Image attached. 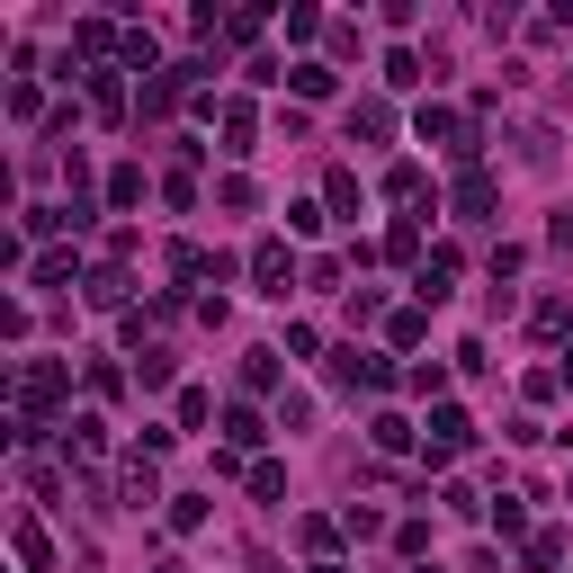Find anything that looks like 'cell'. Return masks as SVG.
<instances>
[{"label":"cell","instance_id":"cell-5","mask_svg":"<svg viewBox=\"0 0 573 573\" xmlns=\"http://www.w3.org/2000/svg\"><path fill=\"white\" fill-rule=\"evenodd\" d=\"M197 72H206V63H171V72H153V82H143V117H171V108L197 90Z\"/></svg>","mask_w":573,"mask_h":573},{"label":"cell","instance_id":"cell-14","mask_svg":"<svg viewBox=\"0 0 573 573\" xmlns=\"http://www.w3.org/2000/svg\"><path fill=\"white\" fill-rule=\"evenodd\" d=\"M82 296L99 305V314H126V269L108 260V269H90V286H82Z\"/></svg>","mask_w":573,"mask_h":573},{"label":"cell","instance_id":"cell-28","mask_svg":"<svg viewBox=\"0 0 573 573\" xmlns=\"http://www.w3.org/2000/svg\"><path fill=\"white\" fill-rule=\"evenodd\" d=\"M520 564H529V573H555V564H564V538H555V529H538V538H529V555H520Z\"/></svg>","mask_w":573,"mask_h":573},{"label":"cell","instance_id":"cell-18","mask_svg":"<svg viewBox=\"0 0 573 573\" xmlns=\"http://www.w3.org/2000/svg\"><path fill=\"white\" fill-rule=\"evenodd\" d=\"M171 278H225V260L197 251V242H171Z\"/></svg>","mask_w":573,"mask_h":573},{"label":"cell","instance_id":"cell-19","mask_svg":"<svg viewBox=\"0 0 573 573\" xmlns=\"http://www.w3.org/2000/svg\"><path fill=\"white\" fill-rule=\"evenodd\" d=\"M72 269H82V260H72V251H36V269H28V286H72Z\"/></svg>","mask_w":573,"mask_h":573},{"label":"cell","instance_id":"cell-6","mask_svg":"<svg viewBox=\"0 0 573 573\" xmlns=\"http://www.w3.org/2000/svg\"><path fill=\"white\" fill-rule=\"evenodd\" d=\"M286 278H296L286 242H278V234H269V242H251V286H260V296H286Z\"/></svg>","mask_w":573,"mask_h":573},{"label":"cell","instance_id":"cell-11","mask_svg":"<svg viewBox=\"0 0 573 573\" xmlns=\"http://www.w3.org/2000/svg\"><path fill=\"white\" fill-rule=\"evenodd\" d=\"M286 90H296V99H332L340 72H332V63H286Z\"/></svg>","mask_w":573,"mask_h":573},{"label":"cell","instance_id":"cell-4","mask_svg":"<svg viewBox=\"0 0 573 573\" xmlns=\"http://www.w3.org/2000/svg\"><path fill=\"white\" fill-rule=\"evenodd\" d=\"M475 448V421L457 412V403H430V466H448V457H466Z\"/></svg>","mask_w":573,"mask_h":573},{"label":"cell","instance_id":"cell-30","mask_svg":"<svg viewBox=\"0 0 573 573\" xmlns=\"http://www.w3.org/2000/svg\"><path fill=\"white\" fill-rule=\"evenodd\" d=\"M126 63H143V72H162V45H153V28H126V45H117Z\"/></svg>","mask_w":573,"mask_h":573},{"label":"cell","instance_id":"cell-31","mask_svg":"<svg viewBox=\"0 0 573 573\" xmlns=\"http://www.w3.org/2000/svg\"><path fill=\"white\" fill-rule=\"evenodd\" d=\"M54 234H72V215L63 206H28V242H54Z\"/></svg>","mask_w":573,"mask_h":573},{"label":"cell","instance_id":"cell-10","mask_svg":"<svg viewBox=\"0 0 573 573\" xmlns=\"http://www.w3.org/2000/svg\"><path fill=\"white\" fill-rule=\"evenodd\" d=\"M493 197H501V188H493V171H466V180H457V215H466V225H484Z\"/></svg>","mask_w":573,"mask_h":573},{"label":"cell","instance_id":"cell-7","mask_svg":"<svg viewBox=\"0 0 573 573\" xmlns=\"http://www.w3.org/2000/svg\"><path fill=\"white\" fill-rule=\"evenodd\" d=\"M448 286H457V251L440 242V251H430V260L412 269V296H421V305H448Z\"/></svg>","mask_w":573,"mask_h":573},{"label":"cell","instance_id":"cell-17","mask_svg":"<svg viewBox=\"0 0 573 573\" xmlns=\"http://www.w3.org/2000/svg\"><path fill=\"white\" fill-rule=\"evenodd\" d=\"M10 547H19V564H28V573H54V547H45V529H36V520H19V529H10Z\"/></svg>","mask_w":573,"mask_h":573},{"label":"cell","instance_id":"cell-39","mask_svg":"<svg viewBox=\"0 0 573 573\" xmlns=\"http://www.w3.org/2000/svg\"><path fill=\"white\" fill-rule=\"evenodd\" d=\"M314 421V394H278V430H305Z\"/></svg>","mask_w":573,"mask_h":573},{"label":"cell","instance_id":"cell-12","mask_svg":"<svg viewBox=\"0 0 573 573\" xmlns=\"http://www.w3.org/2000/svg\"><path fill=\"white\" fill-rule=\"evenodd\" d=\"M99 448H108V421H99V412L63 421V457H99Z\"/></svg>","mask_w":573,"mask_h":573},{"label":"cell","instance_id":"cell-21","mask_svg":"<svg viewBox=\"0 0 573 573\" xmlns=\"http://www.w3.org/2000/svg\"><path fill=\"white\" fill-rule=\"evenodd\" d=\"M421 332H430V305H403V314L386 323V340H394V349H421Z\"/></svg>","mask_w":573,"mask_h":573},{"label":"cell","instance_id":"cell-27","mask_svg":"<svg viewBox=\"0 0 573 573\" xmlns=\"http://www.w3.org/2000/svg\"><path fill=\"white\" fill-rule=\"evenodd\" d=\"M386 260H403V269H421V260H430V251H421V225H394V234H386Z\"/></svg>","mask_w":573,"mask_h":573},{"label":"cell","instance_id":"cell-33","mask_svg":"<svg viewBox=\"0 0 573 573\" xmlns=\"http://www.w3.org/2000/svg\"><path fill=\"white\" fill-rule=\"evenodd\" d=\"M323 197H332V215H358V171H332Z\"/></svg>","mask_w":573,"mask_h":573},{"label":"cell","instance_id":"cell-25","mask_svg":"<svg viewBox=\"0 0 573 573\" xmlns=\"http://www.w3.org/2000/svg\"><path fill=\"white\" fill-rule=\"evenodd\" d=\"M90 108L99 117H126V82H117V72H90Z\"/></svg>","mask_w":573,"mask_h":573},{"label":"cell","instance_id":"cell-8","mask_svg":"<svg viewBox=\"0 0 573 573\" xmlns=\"http://www.w3.org/2000/svg\"><path fill=\"white\" fill-rule=\"evenodd\" d=\"M215 126H225V153H234V162L251 153V134H260V117H251V99H225V108H215Z\"/></svg>","mask_w":573,"mask_h":573},{"label":"cell","instance_id":"cell-43","mask_svg":"<svg viewBox=\"0 0 573 573\" xmlns=\"http://www.w3.org/2000/svg\"><path fill=\"white\" fill-rule=\"evenodd\" d=\"M421 573H430V564H421Z\"/></svg>","mask_w":573,"mask_h":573},{"label":"cell","instance_id":"cell-13","mask_svg":"<svg viewBox=\"0 0 573 573\" xmlns=\"http://www.w3.org/2000/svg\"><path fill=\"white\" fill-rule=\"evenodd\" d=\"M153 501H171V493H162L153 457H134V466H126V511H153Z\"/></svg>","mask_w":573,"mask_h":573},{"label":"cell","instance_id":"cell-32","mask_svg":"<svg viewBox=\"0 0 573 573\" xmlns=\"http://www.w3.org/2000/svg\"><path fill=\"white\" fill-rule=\"evenodd\" d=\"M72 45H82V54H108V45H126L108 19H82V28H72Z\"/></svg>","mask_w":573,"mask_h":573},{"label":"cell","instance_id":"cell-35","mask_svg":"<svg viewBox=\"0 0 573 573\" xmlns=\"http://www.w3.org/2000/svg\"><path fill=\"white\" fill-rule=\"evenodd\" d=\"M0 108H10V117H19V126H28V117H36V108H45V90H36V82H10V99H0Z\"/></svg>","mask_w":573,"mask_h":573},{"label":"cell","instance_id":"cell-3","mask_svg":"<svg viewBox=\"0 0 573 573\" xmlns=\"http://www.w3.org/2000/svg\"><path fill=\"white\" fill-rule=\"evenodd\" d=\"M421 143H440V153H457V162L475 171V117H457V108H421Z\"/></svg>","mask_w":573,"mask_h":573},{"label":"cell","instance_id":"cell-2","mask_svg":"<svg viewBox=\"0 0 573 573\" xmlns=\"http://www.w3.org/2000/svg\"><path fill=\"white\" fill-rule=\"evenodd\" d=\"M332 386H349V394H386L394 386V358H377V349H332Z\"/></svg>","mask_w":573,"mask_h":573},{"label":"cell","instance_id":"cell-37","mask_svg":"<svg viewBox=\"0 0 573 573\" xmlns=\"http://www.w3.org/2000/svg\"><path fill=\"white\" fill-rule=\"evenodd\" d=\"M493 529H501V538H529V511H520V501H511V493H501V501H493Z\"/></svg>","mask_w":573,"mask_h":573},{"label":"cell","instance_id":"cell-16","mask_svg":"<svg viewBox=\"0 0 573 573\" xmlns=\"http://www.w3.org/2000/svg\"><path fill=\"white\" fill-rule=\"evenodd\" d=\"M278 358L286 349H242V394H278Z\"/></svg>","mask_w":573,"mask_h":573},{"label":"cell","instance_id":"cell-42","mask_svg":"<svg viewBox=\"0 0 573 573\" xmlns=\"http://www.w3.org/2000/svg\"><path fill=\"white\" fill-rule=\"evenodd\" d=\"M314 573H349V564H314Z\"/></svg>","mask_w":573,"mask_h":573},{"label":"cell","instance_id":"cell-26","mask_svg":"<svg viewBox=\"0 0 573 573\" xmlns=\"http://www.w3.org/2000/svg\"><path fill=\"white\" fill-rule=\"evenodd\" d=\"M108 206H143V171H134V162L108 171Z\"/></svg>","mask_w":573,"mask_h":573},{"label":"cell","instance_id":"cell-24","mask_svg":"<svg viewBox=\"0 0 573 573\" xmlns=\"http://www.w3.org/2000/svg\"><path fill=\"white\" fill-rule=\"evenodd\" d=\"M171 529H180V538L206 529V493H171Z\"/></svg>","mask_w":573,"mask_h":573},{"label":"cell","instance_id":"cell-38","mask_svg":"<svg viewBox=\"0 0 573 573\" xmlns=\"http://www.w3.org/2000/svg\"><path fill=\"white\" fill-rule=\"evenodd\" d=\"M206 412H215V394H206V386H188V394H180V430H206Z\"/></svg>","mask_w":573,"mask_h":573},{"label":"cell","instance_id":"cell-29","mask_svg":"<svg viewBox=\"0 0 573 573\" xmlns=\"http://www.w3.org/2000/svg\"><path fill=\"white\" fill-rule=\"evenodd\" d=\"M403 386H412V394H430V403H448V368H440V358H421Z\"/></svg>","mask_w":573,"mask_h":573},{"label":"cell","instance_id":"cell-23","mask_svg":"<svg viewBox=\"0 0 573 573\" xmlns=\"http://www.w3.org/2000/svg\"><path fill=\"white\" fill-rule=\"evenodd\" d=\"M368 440L394 457V448H412V421H403V412H377V421H368Z\"/></svg>","mask_w":573,"mask_h":573},{"label":"cell","instance_id":"cell-34","mask_svg":"<svg viewBox=\"0 0 573 573\" xmlns=\"http://www.w3.org/2000/svg\"><path fill=\"white\" fill-rule=\"evenodd\" d=\"M386 82H394V90H421V54L394 45V54H386Z\"/></svg>","mask_w":573,"mask_h":573},{"label":"cell","instance_id":"cell-9","mask_svg":"<svg viewBox=\"0 0 573 573\" xmlns=\"http://www.w3.org/2000/svg\"><path fill=\"white\" fill-rule=\"evenodd\" d=\"M386 134H394V108L386 99H358L349 108V143H386Z\"/></svg>","mask_w":573,"mask_h":573},{"label":"cell","instance_id":"cell-41","mask_svg":"<svg viewBox=\"0 0 573 573\" xmlns=\"http://www.w3.org/2000/svg\"><path fill=\"white\" fill-rule=\"evenodd\" d=\"M153 573H180V564H171V555H162V564H153Z\"/></svg>","mask_w":573,"mask_h":573},{"label":"cell","instance_id":"cell-40","mask_svg":"<svg viewBox=\"0 0 573 573\" xmlns=\"http://www.w3.org/2000/svg\"><path fill=\"white\" fill-rule=\"evenodd\" d=\"M555 377H564V386H573V349H564V368H555Z\"/></svg>","mask_w":573,"mask_h":573},{"label":"cell","instance_id":"cell-22","mask_svg":"<svg viewBox=\"0 0 573 573\" xmlns=\"http://www.w3.org/2000/svg\"><path fill=\"white\" fill-rule=\"evenodd\" d=\"M242 484H251V501H286V466H278V457H260Z\"/></svg>","mask_w":573,"mask_h":573},{"label":"cell","instance_id":"cell-20","mask_svg":"<svg viewBox=\"0 0 573 573\" xmlns=\"http://www.w3.org/2000/svg\"><path fill=\"white\" fill-rule=\"evenodd\" d=\"M421 188H430V171H421V162H394V171H386V197H403V206H421Z\"/></svg>","mask_w":573,"mask_h":573},{"label":"cell","instance_id":"cell-36","mask_svg":"<svg viewBox=\"0 0 573 573\" xmlns=\"http://www.w3.org/2000/svg\"><path fill=\"white\" fill-rule=\"evenodd\" d=\"M215 197H225V215H251V206H260V188H251V180H242V171H234V180H225V188H215Z\"/></svg>","mask_w":573,"mask_h":573},{"label":"cell","instance_id":"cell-1","mask_svg":"<svg viewBox=\"0 0 573 573\" xmlns=\"http://www.w3.org/2000/svg\"><path fill=\"white\" fill-rule=\"evenodd\" d=\"M63 394H72V368H63V358H28V368H19V421H45Z\"/></svg>","mask_w":573,"mask_h":573},{"label":"cell","instance_id":"cell-15","mask_svg":"<svg viewBox=\"0 0 573 573\" xmlns=\"http://www.w3.org/2000/svg\"><path fill=\"white\" fill-rule=\"evenodd\" d=\"M260 440H269V421H260L251 403H234V412H225V448L242 457V448H260Z\"/></svg>","mask_w":573,"mask_h":573}]
</instances>
